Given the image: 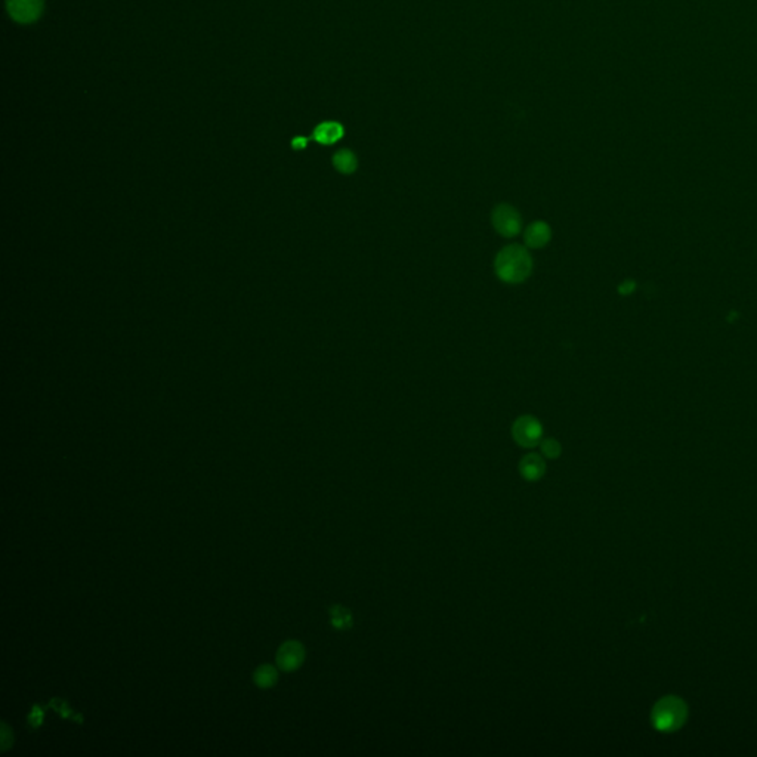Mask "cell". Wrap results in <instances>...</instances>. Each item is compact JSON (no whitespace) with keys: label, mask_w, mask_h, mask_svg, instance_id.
<instances>
[{"label":"cell","mask_w":757,"mask_h":757,"mask_svg":"<svg viewBox=\"0 0 757 757\" xmlns=\"http://www.w3.org/2000/svg\"><path fill=\"white\" fill-rule=\"evenodd\" d=\"M329 617L331 627L336 630H349L354 626L352 612L342 605H331L329 608Z\"/></svg>","instance_id":"10"},{"label":"cell","mask_w":757,"mask_h":757,"mask_svg":"<svg viewBox=\"0 0 757 757\" xmlns=\"http://www.w3.org/2000/svg\"><path fill=\"white\" fill-rule=\"evenodd\" d=\"M519 473L525 481L535 482L542 480L546 473V461L540 454L530 453L524 456L519 461Z\"/></svg>","instance_id":"7"},{"label":"cell","mask_w":757,"mask_h":757,"mask_svg":"<svg viewBox=\"0 0 757 757\" xmlns=\"http://www.w3.org/2000/svg\"><path fill=\"white\" fill-rule=\"evenodd\" d=\"M551 238V229L543 221H535L530 224L524 233L525 245L530 249H542Z\"/></svg>","instance_id":"8"},{"label":"cell","mask_w":757,"mask_h":757,"mask_svg":"<svg viewBox=\"0 0 757 757\" xmlns=\"http://www.w3.org/2000/svg\"><path fill=\"white\" fill-rule=\"evenodd\" d=\"M277 665L283 672H294L305 661V647L298 640H287L277 651Z\"/></svg>","instance_id":"6"},{"label":"cell","mask_w":757,"mask_h":757,"mask_svg":"<svg viewBox=\"0 0 757 757\" xmlns=\"http://www.w3.org/2000/svg\"><path fill=\"white\" fill-rule=\"evenodd\" d=\"M253 681L259 688H273L278 682V672L271 664H262L254 670Z\"/></svg>","instance_id":"12"},{"label":"cell","mask_w":757,"mask_h":757,"mask_svg":"<svg viewBox=\"0 0 757 757\" xmlns=\"http://www.w3.org/2000/svg\"><path fill=\"white\" fill-rule=\"evenodd\" d=\"M343 136V127L336 122H324L318 124L314 131V139L319 144H335Z\"/></svg>","instance_id":"9"},{"label":"cell","mask_w":757,"mask_h":757,"mask_svg":"<svg viewBox=\"0 0 757 757\" xmlns=\"http://www.w3.org/2000/svg\"><path fill=\"white\" fill-rule=\"evenodd\" d=\"M491 224L500 236L512 238L519 234L522 229V219L519 212L510 204H498L491 213Z\"/></svg>","instance_id":"3"},{"label":"cell","mask_w":757,"mask_h":757,"mask_svg":"<svg viewBox=\"0 0 757 757\" xmlns=\"http://www.w3.org/2000/svg\"><path fill=\"white\" fill-rule=\"evenodd\" d=\"M14 744V735H12V729L3 722L2 723V751H6Z\"/></svg>","instance_id":"16"},{"label":"cell","mask_w":757,"mask_h":757,"mask_svg":"<svg viewBox=\"0 0 757 757\" xmlns=\"http://www.w3.org/2000/svg\"><path fill=\"white\" fill-rule=\"evenodd\" d=\"M6 8L12 20L30 24L42 15L43 0H6Z\"/></svg>","instance_id":"5"},{"label":"cell","mask_w":757,"mask_h":757,"mask_svg":"<svg viewBox=\"0 0 757 757\" xmlns=\"http://www.w3.org/2000/svg\"><path fill=\"white\" fill-rule=\"evenodd\" d=\"M494 269L503 283L521 284L531 275L533 258L524 246L509 245L497 253Z\"/></svg>","instance_id":"1"},{"label":"cell","mask_w":757,"mask_h":757,"mask_svg":"<svg viewBox=\"0 0 757 757\" xmlns=\"http://www.w3.org/2000/svg\"><path fill=\"white\" fill-rule=\"evenodd\" d=\"M333 166H335L338 172L343 175H351L358 168V160L352 151L340 150L333 156Z\"/></svg>","instance_id":"11"},{"label":"cell","mask_w":757,"mask_h":757,"mask_svg":"<svg viewBox=\"0 0 757 757\" xmlns=\"http://www.w3.org/2000/svg\"><path fill=\"white\" fill-rule=\"evenodd\" d=\"M513 441L524 448H534L543 440V426L534 416H521L512 425Z\"/></svg>","instance_id":"2"},{"label":"cell","mask_w":757,"mask_h":757,"mask_svg":"<svg viewBox=\"0 0 757 757\" xmlns=\"http://www.w3.org/2000/svg\"><path fill=\"white\" fill-rule=\"evenodd\" d=\"M542 454L547 459H558L562 453V447L555 438H546L540 442Z\"/></svg>","instance_id":"13"},{"label":"cell","mask_w":757,"mask_h":757,"mask_svg":"<svg viewBox=\"0 0 757 757\" xmlns=\"http://www.w3.org/2000/svg\"><path fill=\"white\" fill-rule=\"evenodd\" d=\"M43 717H45V713H43V710H42L41 705H37V704L33 705L31 713H30L29 717H27L29 725H30L31 728H38V726L42 725V722H43Z\"/></svg>","instance_id":"15"},{"label":"cell","mask_w":757,"mask_h":757,"mask_svg":"<svg viewBox=\"0 0 757 757\" xmlns=\"http://www.w3.org/2000/svg\"><path fill=\"white\" fill-rule=\"evenodd\" d=\"M685 717V709L682 702L676 698L663 700L652 714L654 725L663 730L676 729L682 723Z\"/></svg>","instance_id":"4"},{"label":"cell","mask_w":757,"mask_h":757,"mask_svg":"<svg viewBox=\"0 0 757 757\" xmlns=\"http://www.w3.org/2000/svg\"><path fill=\"white\" fill-rule=\"evenodd\" d=\"M306 143H308V139H306V138L299 136V138H294V139H293L291 145H293L294 150H302V148L306 147Z\"/></svg>","instance_id":"17"},{"label":"cell","mask_w":757,"mask_h":757,"mask_svg":"<svg viewBox=\"0 0 757 757\" xmlns=\"http://www.w3.org/2000/svg\"><path fill=\"white\" fill-rule=\"evenodd\" d=\"M50 707H54L62 717H66V719H77L79 722H82V717L73 714V712L69 709V705L59 698H54L52 701H50Z\"/></svg>","instance_id":"14"}]
</instances>
